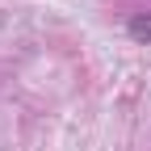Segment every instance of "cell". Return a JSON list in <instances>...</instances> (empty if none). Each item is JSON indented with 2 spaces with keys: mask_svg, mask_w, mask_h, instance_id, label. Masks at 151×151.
Segmentation results:
<instances>
[{
  "mask_svg": "<svg viewBox=\"0 0 151 151\" xmlns=\"http://www.w3.org/2000/svg\"><path fill=\"white\" fill-rule=\"evenodd\" d=\"M130 38L151 42V17H134V21H130Z\"/></svg>",
  "mask_w": 151,
  "mask_h": 151,
  "instance_id": "cell-1",
  "label": "cell"
}]
</instances>
